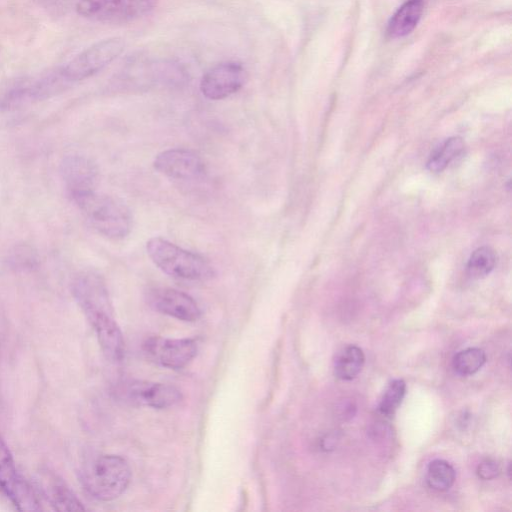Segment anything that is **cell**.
Segmentation results:
<instances>
[{"label": "cell", "instance_id": "6da1fadb", "mask_svg": "<svg viewBox=\"0 0 512 512\" xmlns=\"http://www.w3.org/2000/svg\"><path fill=\"white\" fill-rule=\"evenodd\" d=\"M79 480L95 499L112 501L128 488L131 469L128 462L115 454H100L88 458L80 467Z\"/></svg>", "mask_w": 512, "mask_h": 512}, {"label": "cell", "instance_id": "7a4b0ae2", "mask_svg": "<svg viewBox=\"0 0 512 512\" xmlns=\"http://www.w3.org/2000/svg\"><path fill=\"white\" fill-rule=\"evenodd\" d=\"M71 201L78 207L89 225L102 236L118 240L130 233L132 215L120 199L93 190Z\"/></svg>", "mask_w": 512, "mask_h": 512}, {"label": "cell", "instance_id": "3957f363", "mask_svg": "<svg viewBox=\"0 0 512 512\" xmlns=\"http://www.w3.org/2000/svg\"><path fill=\"white\" fill-rule=\"evenodd\" d=\"M146 251L153 263L171 277L206 281L215 276L214 268L203 257L162 237L150 238L146 243Z\"/></svg>", "mask_w": 512, "mask_h": 512}, {"label": "cell", "instance_id": "277c9868", "mask_svg": "<svg viewBox=\"0 0 512 512\" xmlns=\"http://www.w3.org/2000/svg\"><path fill=\"white\" fill-rule=\"evenodd\" d=\"M124 49L125 42L122 38H106L92 44L56 70L68 86L98 73L114 61Z\"/></svg>", "mask_w": 512, "mask_h": 512}, {"label": "cell", "instance_id": "5b68a950", "mask_svg": "<svg viewBox=\"0 0 512 512\" xmlns=\"http://www.w3.org/2000/svg\"><path fill=\"white\" fill-rule=\"evenodd\" d=\"M159 0H79L76 11L84 18L105 22L124 23L138 19L152 11Z\"/></svg>", "mask_w": 512, "mask_h": 512}, {"label": "cell", "instance_id": "8992f818", "mask_svg": "<svg viewBox=\"0 0 512 512\" xmlns=\"http://www.w3.org/2000/svg\"><path fill=\"white\" fill-rule=\"evenodd\" d=\"M119 398L133 406L166 409L182 400L181 391L167 383L128 380L117 388Z\"/></svg>", "mask_w": 512, "mask_h": 512}, {"label": "cell", "instance_id": "52a82bcc", "mask_svg": "<svg viewBox=\"0 0 512 512\" xmlns=\"http://www.w3.org/2000/svg\"><path fill=\"white\" fill-rule=\"evenodd\" d=\"M0 492L20 511H38L41 509L35 491L17 471L12 454L1 435Z\"/></svg>", "mask_w": 512, "mask_h": 512}, {"label": "cell", "instance_id": "ba28073f", "mask_svg": "<svg viewBox=\"0 0 512 512\" xmlns=\"http://www.w3.org/2000/svg\"><path fill=\"white\" fill-rule=\"evenodd\" d=\"M247 79V70L241 62L223 61L202 75L199 87L205 98L221 100L239 91Z\"/></svg>", "mask_w": 512, "mask_h": 512}, {"label": "cell", "instance_id": "9c48e42d", "mask_svg": "<svg viewBox=\"0 0 512 512\" xmlns=\"http://www.w3.org/2000/svg\"><path fill=\"white\" fill-rule=\"evenodd\" d=\"M148 359L168 369H182L197 355L198 344L191 338L150 337L143 343Z\"/></svg>", "mask_w": 512, "mask_h": 512}, {"label": "cell", "instance_id": "30bf717a", "mask_svg": "<svg viewBox=\"0 0 512 512\" xmlns=\"http://www.w3.org/2000/svg\"><path fill=\"white\" fill-rule=\"evenodd\" d=\"M153 165L159 173L177 180H195L206 172L205 164L198 154L181 148L159 153Z\"/></svg>", "mask_w": 512, "mask_h": 512}, {"label": "cell", "instance_id": "8fae6325", "mask_svg": "<svg viewBox=\"0 0 512 512\" xmlns=\"http://www.w3.org/2000/svg\"><path fill=\"white\" fill-rule=\"evenodd\" d=\"M60 174L66 193L71 200L95 190L98 170L94 162L85 156L68 155L64 157L60 164Z\"/></svg>", "mask_w": 512, "mask_h": 512}, {"label": "cell", "instance_id": "7c38bea8", "mask_svg": "<svg viewBox=\"0 0 512 512\" xmlns=\"http://www.w3.org/2000/svg\"><path fill=\"white\" fill-rule=\"evenodd\" d=\"M150 306L175 319L194 322L201 316L196 301L188 294L173 288H154L148 292Z\"/></svg>", "mask_w": 512, "mask_h": 512}, {"label": "cell", "instance_id": "4fadbf2b", "mask_svg": "<svg viewBox=\"0 0 512 512\" xmlns=\"http://www.w3.org/2000/svg\"><path fill=\"white\" fill-rule=\"evenodd\" d=\"M92 326L99 345L112 362H119L124 357L125 345L122 332L114 318L113 309H101L84 314Z\"/></svg>", "mask_w": 512, "mask_h": 512}, {"label": "cell", "instance_id": "5bb4252c", "mask_svg": "<svg viewBox=\"0 0 512 512\" xmlns=\"http://www.w3.org/2000/svg\"><path fill=\"white\" fill-rule=\"evenodd\" d=\"M37 488L46 501L57 511L85 510L82 502L66 482L54 472L40 470L36 477Z\"/></svg>", "mask_w": 512, "mask_h": 512}, {"label": "cell", "instance_id": "9a60e30c", "mask_svg": "<svg viewBox=\"0 0 512 512\" xmlns=\"http://www.w3.org/2000/svg\"><path fill=\"white\" fill-rule=\"evenodd\" d=\"M423 10L422 0L405 2L390 18L387 34L392 38L409 34L420 20Z\"/></svg>", "mask_w": 512, "mask_h": 512}, {"label": "cell", "instance_id": "2e32d148", "mask_svg": "<svg viewBox=\"0 0 512 512\" xmlns=\"http://www.w3.org/2000/svg\"><path fill=\"white\" fill-rule=\"evenodd\" d=\"M365 363V355L362 349L356 345H348L343 348L334 360V373L341 380H352L362 370Z\"/></svg>", "mask_w": 512, "mask_h": 512}, {"label": "cell", "instance_id": "e0dca14e", "mask_svg": "<svg viewBox=\"0 0 512 512\" xmlns=\"http://www.w3.org/2000/svg\"><path fill=\"white\" fill-rule=\"evenodd\" d=\"M464 150V142L460 137H450L437 147L427 162V168L431 172L443 171L451 161Z\"/></svg>", "mask_w": 512, "mask_h": 512}, {"label": "cell", "instance_id": "ac0fdd59", "mask_svg": "<svg viewBox=\"0 0 512 512\" xmlns=\"http://www.w3.org/2000/svg\"><path fill=\"white\" fill-rule=\"evenodd\" d=\"M456 478L453 466L442 459L430 462L427 469V484L436 491H447L452 487Z\"/></svg>", "mask_w": 512, "mask_h": 512}, {"label": "cell", "instance_id": "d6986e66", "mask_svg": "<svg viewBox=\"0 0 512 512\" xmlns=\"http://www.w3.org/2000/svg\"><path fill=\"white\" fill-rule=\"evenodd\" d=\"M497 256L495 251L482 246L474 250L467 262V273L471 278L480 279L487 276L495 267Z\"/></svg>", "mask_w": 512, "mask_h": 512}, {"label": "cell", "instance_id": "ffe728a7", "mask_svg": "<svg viewBox=\"0 0 512 512\" xmlns=\"http://www.w3.org/2000/svg\"><path fill=\"white\" fill-rule=\"evenodd\" d=\"M486 362L485 352L476 347L459 351L453 358L452 365L456 373L469 376L481 369Z\"/></svg>", "mask_w": 512, "mask_h": 512}, {"label": "cell", "instance_id": "44dd1931", "mask_svg": "<svg viewBox=\"0 0 512 512\" xmlns=\"http://www.w3.org/2000/svg\"><path fill=\"white\" fill-rule=\"evenodd\" d=\"M406 392V383L402 379H395L385 389L378 409L382 415L391 416L401 404Z\"/></svg>", "mask_w": 512, "mask_h": 512}, {"label": "cell", "instance_id": "7402d4cb", "mask_svg": "<svg viewBox=\"0 0 512 512\" xmlns=\"http://www.w3.org/2000/svg\"><path fill=\"white\" fill-rule=\"evenodd\" d=\"M499 473V466L495 460L485 459L477 467V474L483 480H491Z\"/></svg>", "mask_w": 512, "mask_h": 512}]
</instances>
